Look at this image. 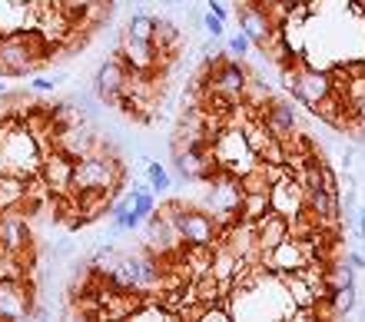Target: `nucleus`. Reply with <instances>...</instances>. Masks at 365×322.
Instances as JSON below:
<instances>
[{"mask_svg":"<svg viewBox=\"0 0 365 322\" xmlns=\"http://www.w3.org/2000/svg\"><path fill=\"white\" fill-rule=\"evenodd\" d=\"M349 286H356V269H352L346 259H339V263H326V289L329 293H336V289H349Z\"/></svg>","mask_w":365,"mask_h":322,"instance_id":"nucleus-17","label":"nucleus"},{"mask_svg":"<svg viewBox=\"0 0 365 322\" xmlns=\"http://www.w3.org/2000/svg\"><path fill=\"white\" fill-rule=\"evenodd\" d=\"M73 253H77V243H73L70 236H60L57 243H53V249H50V256L53 259H70Z\"/></svg>","mask_w":365,"mask_h":322,"instance_id":"nucleus-25","label":"nucleus"},{"mask_svg":"<svg viewBox=\"0 0 365 322\" xmlns=\"http://www.w3.org/2000/svg\"><path fill=\"white\" fill-rule=\"evenodd\" d=\"M27 180L24 176H14V173H0V209L20 206L27 203Z\"/></svg>","mask_w":365,"mask_h":322,"instance_id":"nucleus-15","label":"nucleus"},{"mask_svg":"<svg viewBox=\"0 0 365 322\" xmlns=\"http://www.w3.org/2000/svg\"><path fill=\"white\" fill-rule=\"evenodd\" d=\"M57 84L60 80H53V76H34V80H30V90H34V94H53Z\"/></svg>","mask_w":365,"mask_h":322,"instance_id":"nucleus-26","label":"nucleus"},{"mask_svg":"<svg viewBox=\"0 0 365 322\" xmlns=\"http://www.w3.org/2000/svg\"><path fill=\"white\" fill-rule=\"evenodd\" d=\"M206 10H212V14H216V17H230V7H226V4H222V0H206Z\"/></svg>","mask_w":365,"mask_h":322,"instance_id":"nucleus-28","label":"nucleus"},{"mask_svg":"<svg viewBox=\"0 0 365 322\" xmlns=\"http://www.w3.org/2000/svg\"><path fill=\"white\" fill-rule=\"evenodd\" d=\"M43 57H47V34L43 30L0 34V74L4 76L30 74Z\"/></svg>","mask_w":365,"mask_h":322,"instance_id":"nucleus-1","label":"nucleus"},{"mask_svg":"<svg viewBox=\"0 0 365 322\" xmlns=\"http://www.w3.org/2000/svg\"><path fill=\"white\" fill-rule=\"evenodd\" d=\"M356 233H359V239H365V206L356 209Z\"/></svg>","mask_w":365,"mask_h":322,"instance_id":"nucleus-31","label":"nucleus"},{"mask_svg":"<svg viewBox=\"0 0 365 322\" xmlns=\"http://www.w3.org/2000/svg\"><path fill=\"white\" fill-rule=\"evenodd\" d=\"M236 17H240V30L252 40V47H262V44H266V37H269V30L279 27L276 20L266 14V7H262V4H256V0H246Z\"/></svg>","mask_w":365,"mask_h":322,"instance_id":"nucleus-11","label":"nucleus"},{"mask_svg":"<svg viewBox=\"0 0 365 322\" xmlns=\"http://www.w3.org/2000/svg\"><path fill=\"white\" fill-rule=\"evenodd\" d=\"M269 209H272L269 190H262V193H242L240 219H246V223H256V219H262L266 213H269Z\"/></svg>","mask_w":365,"mask_h":322,"instance_id":"nucleus-16","label":"nucleus"},{"mask_svg":"<svg viewBox=\"0 0 365 322\" xmlns=\"http://www.w3.org/2000/svg\"><path fill=\"white\" fill-rule=\"evenodd\" d=\"M256 116L266 124V130H269L276 140H286L289 133L299 130V110L289 104V100H269Z\"/></svg>","mask_w":365,"mask_h":322,"instance_id":"nucleus-10","label":"nucleus"},{"mask_svg":"<svg viewBox=\"0 0 365 322\" xmlns=\"http://www.w3.org/2000/svg\"><path fill=\"white\" fill-rule=\"evenodd\" d=\"M210 60V74H206V96L216 104H242V90L250 80V70L236 57H206Z\"/></svg>","mask_w":365,"mask_h":322,"instance_id":"nucleus-3","label":"nucleus"},{"mask_svg":"<svg viewBox=\"0 0 365 322\" xmlns=\"http://www.w3.org/2000/svg\"><path fill=\"white\" fill-rule=\"evenodd\" d=\"M252 226H256V246H259V256L262 253H269L272 246H279V243L289 236V219L279 216V213H272V209L262 219H256Z\"/></svg>","mask_w":365,"mask_h":322,"instance_id":"nucleus-14","label":"nucleus"},{"mask_svg":"<svg viewBox=\"0 0 365 322\" xmlns=\"http://www.w3.org/2000/svg\"><path fill=\"white\" fill-rule=\"evenodd\" d=\"M146 236H150L146 249H153L156 256H163V253H173V249L182 243L180 233H176V226L163 216V213H153V216L146 219Z\"/></svg>","mask_w":365,"mask_h":322,"instance_id":"nucleus-13","label":"nucleus"},{"mask_svg":"<svg viewBox=\"0 0 365 322\" xmlns=\"http://www.w3.org/2000/svg\"><path fill=\"white\" fill-rule=\"evenodd\" d=\"M346 263L356 269V273H365V256H359V253H346Z\"/></svg>","mask_w":365,"mask_h":322,"instance_id":"nucleus-30","label":"nucleus"},{"mask_svg":"<svg viewBox=\"0 0 365 322\" xmlns=\"http://www.w3.org/2000/svg\"><path fill=\"white\" fill-rule=\"evenodd\" d=\"M319 190L339 196V176H336V170H332L326 160H319Z\"/></svg>","mask_w":365,"mask_h":322,"instance_id":"nucleus-23","label":"nucleus"},{"mask_svg":"<svg viewBox=\"0 0 365 322\" xmlns=\"http://www.w3.org/2000/svg\"><path fill=\"white\" fill-rule=\"evenodd\" d=\"M356 286H349V289H336V293H329V303L336 306V313H339V319L342 316H349L352 309H356Z\"/></svg>","mask_w":365,"mask_h":322,"instance_id":"nucleus-20","label":"nucleus"},{"mask_svg":"<svg viewBox=\"0 0 365 322\" xmlns=\"http://www.w3.org/2000/svg\"><path fill=\"white\" fill-rule=\"evenodd\" d=\"M146 180H150V190H153V193H166L170 186H173L170 173H166V166L160 160H150V163H146Z\"/></svg>","mask_w":365,"mask_h":322,"instance_id":"nucleus-19","label":"nucleus"},{"mask_svg":"<svg viewBox=\"0 0 365 322\" xmlns=\"http://www.w3.org/2000/svg\"><path fill=\"white\" fill-rule=\"evenodd\" d=\"M73 163L67 153L60 150H50L47 156H43V166H40V173H43V180H47V186L57 196H70L73 193Z\"/></svg>","mask_w":365,"mask_h":322,"instance_id":"nucleus-9","label":"nucleus"},{"mask_svg":"<svg viewBox=\"0 0 365 322\" xmlns=\"http://www.w3.org/2000/svg\"><path fill=\"white\" fill-rule=\"evenodd\" d=\"M170 223L180 233L182 246H216V236H220V223L212 219V213H202V209H190L182 203H166L160 209Z\"/></svg>","mask_w":365,"mask_h":322,"instance_id":"nucleus-2","label":"nucleus"},{"mask_svg":"<svg viewBox=\"0 0 365 322\" xmlns=\"http://www.w3.org/2000/svg\"><path fill=\"white\" fill-rule=\"evenodd\" d=\"M250 50H252V40L246 37V34H232L230 40H226V54L230 57H236V60H242V57H250Z\"/></svg>","mask_w":365,"mask_h":322,"instance_id":"nucleus-22","label":"nucleus"},{"mask_svg":"<svg viewBox=\"0 0 365 322\" xmlns=\"http://www.w3.org/2000/svg\"><path fill=\"white\" fill-rule=\"evenodd\" d=\"M126 34H133V37L140 40H153V30H156V17H150L146 10H136L133 17H130V24H126Z\"/></svg>","mask_w":365,"mask_h":322,"instance_id":"nucleus-18","label":"nucleus"},{"mask_svg":"<svg viewBox=\"0 0 365 322\" xmlns=\"http://www.w3.org/2000/svg\"><path fill=\"white\" fill-rule=\"evenodd\" d=\"M0 96H7V84L4 80H0Z\"/></svg>","mask_w":365,"mask_h":322,"instance_id":"nucleus-33","label":"nucleus"},{"mask_svg":"<svg viewBox=\"0 0 365 322\" xmlns=\"http://www.w3.org/2000/svg\"><path fill=\"white\" fill-rule=\"evenodd\" d=\"M160 4H166V7H176V4H186V0H160Z\"/></svg>","mask_w":365,"mask_h":322,"instance_id":"nucleus-32","label":"nucleus"},{"mask_svg":"<svg viewBox=\"0 0 365 322\" xmlns=\"http://www.w3.org/2000/svg\"><path fill=\"white\" fill-rule=\"evenodd\" d=\"M0 246L17 253V256L20 249L30 246V223H27V213H20V206L0 209Z\"/></svg>","mask_w":365,"mask_h":322,"instance_id":"nucleus-8","label":"nucleus"},{"mask_svg":"<svg viewBox=\"0 0 365 322\" xmlns=\"http://www.w3.org/2000/svg\"><path fill=\"white\" fill-rule=\"evenodd\" d=\"M93 4H100V0H60V14H63L70 24H80V14L87 7H93Z\"/></svg>","mask_w":365,"mask_h":322,"instance_id":"nucleus-21","label":"nucleus"},{"mask_svg":"<svg viewBox=\"0 0 365 322\" xmlns=\"http://www.w3.org/2000/svg\"><path fill=\"white\" fill-rule=\"evenodd\" d=\"M269 203H272V213H279V216H299L302 209H306V186L289 173V176H282V180H276L269 186Z\"/></svg>","mask_w":365,"mask_h":322,"instance_id":"nucleus-7","label":"nucleus"},{"mask_svg":"<svg viewBox=\"0 0 365 322\" xmlns=\"http://www.w3.org/2000/svg\"><path fill=\"white\" fill-rule=\"evenodd\" d=\"M202 27L210 30V37H212V40H220L222 34H226V20L216 17L212 10H202Z\"/></svg>","mask_w":365,"mask_h":322,"instance_id":"nucleus-24","label":"nucleus"},{"mask_svg":"<svg viewBox=\"0 0 365 322\" xmlns=\"http://www.w3.org/2000/svg\"><path fill=\"white\" fill-rule=\"evenodd\" d=\"M352 120H356L359 126H365V96H359L356 104H352Z\"/></svg>","mask_w":365,"mask_h":322,"instance_id":"nucleus-27","label":"nucleus"},{"mask_svg":"<svg viewBox=\"0 0 365 322\" xmlns=\"http://www.w3.org/2000/svg\"><path fill=\"white\" fill-rule=\"evenodd\" d=\"M126 76H130V66L123 64V57H120V54H116V57H110V60H103V64L96 66V74H93V96L103 106L120 110V106H123V84H126Z\"/></svg>","mask_w":365,"mask_h":322,"instance_id":"nucleus-5","label":"nucleus"},{"mask_svg":"<svg viewBox=\"0 0 365 322\" xmlns=\"http://www.w3.org/2000/svg\"><path fill=\"white\" fill-rule=\"evenodd\" d=\"M282 80H286V86L292 90V96H296L299 104H306L309 110L319 106L332 94V74L316 70V66H306V64L282 66Z\"/></svg>","mask_w":365,"mask_h":322,"instance_id":"nucleus-4","label":"nucleus"},{"mask_svg":"<svg viewBox=\"0 0 365 322\" xmlns=\"http://www.w3.org/2000/svg\"><path fill=\"white\" fill-rule=\"evenodd\" d=\"M339 163H342V170H352V163H356V150L349 146V150H339Z\"/></svg>","mask_w":365,"mask_h":322,"instance_id":"nucleus-29","label":"nucleus"},{"mask_svg":"<svg viewBox=\"0 0 365 322\" xmlns=\"http://www.w3.org/2000/svg\"><path fill=\"white\" fill-rule=\"evenodd\" d=\"M120 57H123V64L130 66V70H143V74H153L156 70V50H153V40H140L133 37V34H126L120 37V50H116Z\"/></svg>","mask_w":365,"mask_h":322,"instance_id":"nucleus-12","label":"nucleus"},{"mask_svg":"<svg viewBox=\"0 0 365 322\" xmlns=\"http://www.w3.org/2000/svg\"><path fill=\"white\" fill-rule=\"evenodd\" d=\"M100 146V133H93V126L87 120H77V124H67L53 133V150L67 153L70 160H83Z\"/></svg>","mask_w":365,"mask_h":322,"instance_id":"nucleus-6","label":"nucleus"}]
</instances>
